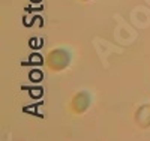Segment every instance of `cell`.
<instances>
[{"label": "cell", "instance_id": "6da1fadb", "mask_svg": "<svg viewBox=\"0 0 150 141\" xmlns=\"http://www.w3.org/2000/svg\"><path fill=\"white\" fill-rule=\"evenodd\" d=\"M71 62V53L65 48H56L47 56V65L51 71H63Z\"/></svg>", "mask_w": 150, "mask_h": 141}, {"label": "cell", "instance_id": "7a4b0ae2", "mask_svg": "<svg viewBox=\"0 0 150 141\" xmlns=\"http://www.w3.org/2000/svg\"><path fill=\"white\" fill-rule=\"evenodd\" d=\"M90 102H92V98L87 92H78L71 101V111L74 114H83L87 111V108L90 107Z\"/></svg>", "mask_w": 150, "mask_h": 141}, {"label": "cell", "instance_id": "3957f363", "mask_svg": "<svg viewBox=\"0 0 150 141\" xmlns=\"http://www.w3.org/2000/svg\"><path fill=\"white\" fill-rule=\"evenodd\" d=\"M32 77H33V78H41V74H39V72H33Z\"/></svg>", "mask_w": 150, "mask_h": 141}, {"label": "cell", "instance_id": "277c9868", "mask_svg": "<svg viewBox=\"0 0 150 141\" xmlns=\"http://www.w3.org/2000/svg\"><path fill=\"white\" fill-rule=\"evenodd\" d=\"M83 2H89V0H83Z\"/></svg>", "mask_w": 150, "mask_h": 141}]
</instances>
